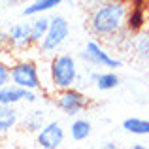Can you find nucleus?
Returning a JSON list of instances; mask_svg holds the SVG:
<instances>
[{"instance_id":"obj_24","label":"nucleus","mask_w":149,"mask_h":149,"mask_svg":"<svg viewBox=\"0 0 149 149\" xmlns=\"http://www.w3.org/2000/svg\"><path fill=\"white\" fill-rule=\"evenodd\" d=\"M64 2L66 4H74V0H62V4H64Z\"/></svg>"},{"instance_id":"obj_8","label":"nucleus","mask_w":149,"mask_h":149,"mask_svg":"<svg viewBox=\"0 0 149 149\" xmlns=\"http://www.w3.org/2000/svg\"><path fill=\"white\" fill-rule=\"evenodd\" d=\"M34 47L32 34H30V23H15L8 29V49L13 53L29 51Z\"/></svg>"},{"instance_id":"obj_3","label":"nucleus","mask_w":149,"mask_h":149,"mask_svg":"<svg viewBox=\"0 0 149 149\" xmlns=\"http://www.w3.org/2000/svg\"><path fill=\"white\" fill-rule=\"evenodd\" d=\"M10 83L21 89L42 91L44 81L40 76V68L32 58H13L10 66Z\"/></svg>"},{"instance_id":"obj_1","label":"nucleus","mask_w":149,"mask_h":149,"mask_svg":"<svg viewBox=\"0 0 149 149\" xmlns=\"http://www.w3.org/2000/svg\"><path fill=\"white\" fill-rule=\"evenodd\" d=\"M128 15V4L125 0H104L96 4L89 17V29L95 36L111 38L125 29Z\"/></svg>"},{"instance_id":"obj_21","label":"nucleus","mask_w":149,"mask_h":149,"mask_svg":"<svg viewBox=\"0 0 149 149\" xmlns=\"http://www.w3.org/2000/svg\"><path fill=\"white\" fill-rule=\"evenodd\" d=\"M4 2H6L8 6H21V4H25L26 0H4Z\"/></svg>"},{"instance_id":"obj_9","label":"nucleus","mask_w":149,"mask_h":149,"mask_svg":"<svg viewBox=\"0 0 149 149\" xmlns=\"http://www.w3.org/2000/svg\"><path fill=\"white\" fill-rule=\"evenodd\" d=\"M21 117L15 106H6L0 104V136H6L19 125Z\"/></svg>"},{"instance_id":"obj_14","label":"nucleus","mask_w":149,"mask_h":149,"mask_svg":"<svg viewBox=\"0 0 149 149\" xmlns=\"http://www.w3.org/2000/svg\"><path fill=\"white\" fill-rule=\"evenodd\" d=\"M47 29H49V17H47V15H45V13L34 15L32 21H30V34H32V42H34L36 47H38V44L42 42V38L45 36Z\"/></svg>"},{"instance_id":"obj_4","label":"nucleus","mask_w":149,"mask_h":149,"mask_svg":"<svg viewBox=\"0 0 149 149\" xmlns=\"http://www.w3.org/2000/svg\"><path fill=\"white\" fill-rule=\"evenodd\" d=\"M68 36H70V23L66 21V17L53 15V17H49V29L45 36L42 38V42L38 44V49L42 55H55L62 47V44L66 42Z\"/></svg>"},{"instance_id":"obj_16","label":"nucleus","mask_w":149,"mask_h":149,"mask_svg":"<svg viewBox=\"0 0 149 149\" xmlns=\"http://www.w3.org/2000/svg\"><path fill=\"white\" fill-rule=\"evenodd\" d=\"M44 125H45V113L40 111V109L26 113L25 119H23V128L26 132H38Z\"/></svg>"},{"instance_id":"obj_2","label":"nucleus","mask_w":149,"mask_h":149,"mask_svg":"<svg viewBox=\"0 0 149 149\" xmlns=\"http://www.w3.org/2000/svg\"><path fill=\"white\" fill-rule=\"evenodd\" d=\"M47 74H49L51 89L55 93L64 91V89H70V87H76L77 79H79L77 62L68 53H55L49 61Z\"/></svg>"},{"instance_id":"obj_5","label":"nucleus","mask_w":149,"mask_h":149,"mask_svg":"<svg viewBox=\"0 0 149 149\" xmlns=\"http://www.w3.org/2000/svg\"><path fill=\"white\" fill-rule=\"evenodd\" d=\"M55 106H57L64 115L76 117V115H79L81 111L87 109L89 100H87V96H85L79 89L70 87V89H64V91H57Z\"/></svg>"},{"instance_id":"obj_22","label":"nucleus","mask_w":149,"mask_h":149,"mask_svg":"<svg viewBox=\"0 0 149 149\" xmlns=\"http://www.w3.org/2000/svg\"><path fill=\"white\" fill-rule=\"evenodd\" d=\"M102 147H104V149H117L119 146H117V143H113V142H106V143H102Z\"/></svg>"},{"instance_id":"obj_7","label":"nucleus","mask_w":149,"mask_h":149,"mask_svg":"<svg viewBox=\"0 0 149 149\" xmlns=\"http://www.w3.org/2000/svg\"><path fill=\"white\" fill-rule=\"evenodd\" d=\"M66 132L58 121H49L36 132V146L42 149H58L62 147Z\"/></svg>"},{"instance_id":"obj_19","label":"nucleus","mask_w":149,"mask_h":149,"mask_svg":"<svg viewBox=\"0 0 149 149\" xmlns=\"http://www.w3.org/2000/svg\"><path fill=\"white\" fill-rule=\"evenodd\" d=\"M136 51L142 58L149 61V29L142 30V34L136 38Z\"/></svg>"},{"instance_id":"obj_23","label":"nucleus","mask_w":149,"mask_h":149,"mask_svg":"<svg viewBox=\"0 0 149 149\" xmlns=\"http://www.w3.org/2000/svg\"><path fill=\"white\" fill-rule=\"evenodd\" d=\"M132 149H146V146H142V143H134Z\"/></svg>"},{"instance_id":"obj_12","label":"nucleus","mask_w":149,"mask_h":149,"mask_svg":"<svg viewBox=\"0 0 149 149\" xmlns=\"http://www.w3.org/2000/svg\"><path fill=\"white\" fill-rule=\"evenodd\" d=\"M127 26L132 34L134 32H142L143 26H146V10H143L140 4H134V6L128 10V15H127Z\"/></svg>"},{"instance_id":"obj_13","label":"nucleus","mask_w":149,"mask_h":149,"mask_svg":"<svg viewBox=\"0 0 149 149\" xmlns=\"http://www.w3.org/2000/svg\"><path fill=\"white\" fill-rule=\"evenodd\" d=\"M91 132H93L91 121L83 119V117L74 119L72 125H70V138H72L74 142H85V140L91 136Z\"/></svg>"},{"instance_id":"obj_17","label":"nucleus","mask_w":149,"mask_h":149,"mask_svg":"<svg viewBox=\"0 0 149 149\" xmlns=\"http://www.w3.org/2000/svg\"><path fill=\"white\" fill-rule=\"evenodd\" d=\"M119 83H121V79L115 72H100L98 79L95 81L98 91H113L115 87H119Z\"/></svg>"},{"instance_id":"obj_11","label":"nucleus","mask_w":149,"mask_h":149,"mask_svg":"<svg viewBox=\"0 0 149 149\" xmlns=\"http://www.w3.org/2000/svg\"><path fill=\"white\" fill-rule=\"evenodd\" d=\"M19 102H25V89L17 87L13 83H8L4 87H0V104L17 106Z\"/></svg>"},{"instance_id":"obj_20","label":"nucleus","mask_w":149,"mask_h":149,"mask_svg":"<svg viewBox=\"0 0 149 149\" xmlns=\"http://www.w3.org/2000/svg\"><path fill=\"white\" fill-rule=\"evenodd\" d=\"M0 51H10L8 49V30H0Z\"/></svg>"},{"instance_id":"obj_25","label":"nucleus","mask_w":149,"mask_h":149,"mask_svg":"<svg viewBox=\"0 0 149 149\" xmlns=\"http://www.w3.org/2000/svg\"><path fill=\"white\" fill-rule=\"evenodd\" d=\"M91 2H95V4H100V2H104V0H91Z\"/></svg>"},{"instance_id":"obj_10","label":"nucleus","mask_w":149,"mask_h":149,"mask_svg":"<svg viewBox=\"0 0 149 149\" xmlns=\"http://www.w3.org/2000/svg\"><path fill=\"white\" fill-rule=\"evenodd\" d=\"M62 4V0H32L30 4H26L23 8L21 13L25 17H34V15H42V13H47V11L55 10Z\"/></svg>"},{"instance_id":"obj_18","label":"nucleus","mask_w":149,"mask_h":149,"mask_svg":"<svg viewBox=\"0 0 149 149\" xmlns=\"http://www.w3.org/2000/svg\"><path fill=\"white\" fill-rule=\"evenodd\" d=\"M10 51H0V87L10 83V66L13 58H8Z\"/></svg>"},{"instance_id":"obj_6","label":"nucleus","mask_w":149,"mask_h":149,"mask_svg":"<svg viewBox=\"0 0 149 149\" xmlns=\"http://www.w3.org/2000/svg\"><path fill=\"white\" fill-rule=\"evenodd\" d=\"M81 58H83L85 62H89V64L102 66V68H121V66H123V61L111 57L108 51L102 47V44H98L96 40L87 42L83 53H81Z\"/></svg>"},{"instance_id":"obj_15","label":"nucleus","mask_w":149,"mask_h":149,"mask_svg":"<svg viewBox=\"0 0 149 149\" xmlns=\"http://www.w3.org/2000/svg\"><path fill=\"white\" fill-rule=\"evenodd\" d=\"M121 127L134 136H149V121L140 117H127Z\"/></svg>"}]
</instances>
